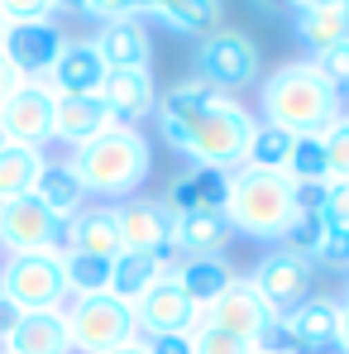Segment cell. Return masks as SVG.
<instances>
[{
  "mask_svg": "<svg viewBox=\"0 0 349 354\" xmlns=\"http://www.w3.org/2000/svg\"><path fill=\"white\" fill-rule=\"evenodd\" d=\"M101 101L115 124H139L158 111V86L149 67H129V72H106L101 82Z\"/></svg>",
  "mask_w": 349,
  "mask_h": 354,
  "instance_id": "obj_16",
  "label": "cell"
},
{
  "mask_svg": "<svg viewBox=\"0 0 349 354\" xmlns=\"http://www.w3.org/2000/svg\"><path fill=\"white\" fill-rule=\"evenodd\" d=\"M5 144H10V139H5V129H0V149H5Z\"/></svg>",
  "mask_w": 349,
  "mask_h": 354,
  "instance_id": "obj_50",
  "label": "cell"
},
{
  "mask_svg": "<svg viewBox=\"0 0 349 354\" xmlns=\"http://www.w3.org/2000/svg\"><path fill=\"white\" fill-rule=\"evenodd\" d=\"M316 268L306 263V259H296V254H287V249H273V254H263L258 263H254V273H249V288L258 292V301L283 321V316H292L306 297H311V278Z\"/></svg>",
  "mask_w": 349,
  "mask_h": 354,
  "instance_id": "obj_8",
  "label": "cell"
},
{
  "mask_svg": "<svg viewBox=\"0 0 349 354\" xmlns=\"http://www.w3.org/2000/svg\"><path fill=\"white\" fill-rule=\"evenodd\" d=\"M53 91L44 82H24L5 106H0V129L10 144H24V149H44L53 139Z\"/></svg>",
  "mask_w": 349,
  "mask_h": 354,
  "instance_id": "obj_12",
  "label": "cell"
},
{
  "mask_svg": "<svg viewBox=\"0 0 349 354\" xmlns=\"http://www.w3.org/2000/svg\"><path fill=\"white\" fill-rule=\"evenodd\" d=\"M263 124H278L287 134H326L340 115V91L316 72V62H283L258 86Z\"/></svg>",
  "mask_w": 349,
  "mask_h": 354,
  "instance_id": "obj_2",
  "label": "cell"
},
{
  "mask_svg": "<svg viewBox=\"0 0 349 354\" xmlns=\"http://www.w3.org/2000/svg\"><path fill=\"white\" fill-rule=\"evenodd\" d=\"M292 139H296V134L278 129V124H258V129H254V139H249L244 168H263V173H287Z\"/></svg>",
  "mask_w": 349,
  "mask_h": 354,
  "instance_id": "obj_32",
  "label": "cell"
},
{
  "mask_svg": "<svg viewBox=\"0 0 349 354\" xmlns=\"http://www.w3.org/2000/svg\"><path fill=\"white\" fill-rule=\"evenodd\" d=\"M0 15L10 24H29V19H53V5L48 0H0Z\"/></svg>",
  "mask_w": 349,
  "mask_h": 354,
  "instance_id": "obj_39",
  "label": "cell"
},
{
  "mask_svg": "<svg viewBox=\"0 0 349 354\" xmlns=\"http://www.w3.org/2000/svg\"><path fill=\"white\" fill-rule=\"evenodd\" d=\"M0 354H72L62 311H24L0 340Z\"/></svg>",
  "mask_w": 349,
  "mask_h": 354,
  "instance_id": "obj_20",
  "label": "cell"
},
{
  "mask_svg": "<svg viewBox=\"0 0 349 354\" xmlns=\"http://www.w3.org/2000/svg\"><path fill=\"white\" fill-rule=\"evenodd\" d=\"M321 216L330 221V225H340V230H349V177H330L326 187H321Z\"/></svg>",
  "mask_w": 349,
  "mask_h": 354,
  "instance_id": "obj_36",
  "label": "cell"
},
{
  "mask_svg": "<svg viewBox=\"0 0 349 354\" xmlns=\"http://www.w3.org/2000/svg\"><path fill=\"white\" fill-rule=\"evenodd\" d=\"M86 15L101 19V24H111V19H134L129 0H86Z\"/></svg>",
  "mask_w": 349,
  "mask_h": 354,
  "instance_id": "obj_40",
  "label": "cell"
},
{
  "mask_svg": "<svg viewBox=\"0 0 349 354\" xmlns=\"http://www.w3.org/2000/svg\"><path fill=\"white\" fill-rule=\"evenodd\" d=\"M101 82H106V62L91 39H67L53 72L44 77V86L53 96H101Z\"/></svg>",
  "mask_w": 349,
  "mask_h": 354,
  "instance_id": "obj_15",
  "label": "cell"
},
{
  "mask_svg": "<svg viewBox=\"0 0 349 354\" xmlns=\"http://www.w3.org/2000/svg\"><path fill=\"white\" fill-rule=\"evenodd\" d=\"M225 91H216V86H206V82H182L168 91V101H158V129H163V139L173 144L177 153L187 149V134H191V124L206 115L216 101H220Z\"/></svg>",
  "mask_w": 349,
  "mask_h": 354,
  "instance_id": "obj_17",
  "label": "cell"
},
{
  "mask_svg": "<svg viewBox=\"0 0 349 354\" xmlns=\"http://www.w3.org/2000/svg\"><path fill=\"white\" fill-rule=\"evenodd\" d=\"M115 225L124 249H144V254H173V216L163 201L149 196H124L115 206Z\"/></svg>",
  "mask_w": 349,
  "mask_h": 354,
  "instance_id": "obj_14",
  "label": "cell"
},
{
  "mask_svg": "<svg viewBox=\"0 0 349 354\" xmlns=\"http://www.w3.org/2000/svg\"><path fill=\"white\" fill-rule=\"evenodd\" d=\"M335 345H340V350L349 354V301L340 306V330H335Z\"/></svg>",
  "mask_w": 349,
  "mask_h": 354,
  "instance_id": "obj_44",
  "label": "cell"
},
{
  "mask_svg": "<svg viewBox=\"0 0 349 354\" xmlns=\"http://www.w3.org/2000/svg\"><path fill=\"white\" fill-rule=\"evenodd\" d=\"M187 340H191V354H254L249 340L225 335V330H216V326H206V321H196V326L187 330Z\"/></svg>",
  "mask_w": 349,
  "mask_h": 354,
  "instance_id": "obj_34",
  "label": "cell"
},
{
  "mask_svg": "<svg viewBox=\"0 0 349 354\" xmlns=\"http://www.w3.org/2000/svg\"><path fill=\"white\" fill-rule=\"evenodd\" d=\"M111 354H144V340H134V345H120V350H111Z\"/></svg>",
  "mask_w": 349,
  "mask_h": 354,
  "instance_id": "obj_47",
  "label": "cell"
},
{
  "mask_svg": "<svg viewBox=\"0 0 349 354\" xmlns=\"http://www.w3.org/2000/svg\"><path fill=\"white\" fill-rule=\"evenodd\" d=\"M287 321V335H292V354H321L335 345V330H340V301L330 297H306Z\"/></svg>",
  "mask_w": 349,
  "mask_h": 354,
  "instance_id": "obj_18",
  "label": "cell"
},
{
  "mask_svg": "<svg viewBox=\"0 0 349 354\" xmlns=\"http://www.w3.org/2000/svg\"><path fill=\"white\" fill-rule=\"evenodd\" d=\"M316 263H326V268H349V230L326 225V239H321V249H316Z\"/></svg>",
  "mask_w": 349,
  "mask_h": 354,
  "instance_id": "obj_38",
  "label": "cell"
},
{
  "mask_svg": "<svg viewBox=\"0 0 349 354\" xmlns=\"http://www.w3.org/2000/svg\"><path fill=\"white\" fill-rule=\"evenodd\" d=\"M321 5H345L349 10V0H292V10H321Z\"/></svg>",
  "mask_w": 349,
  "mask_h": 354,
  "instance_id": "obj_45",
  "label": "cell"
},
{
  "mask_svg": "<svg viewBox=\"0 0 349 354\" xmlns=\"http://www.w3.org/2000/svg\"><path fill=\"white\" fill-rule=\"evenodd\" d=\"M301 192L287 173H263V168H234L225 192V221L244 239H283L296 221Z\"/></svg>",
  "mask_w": 349,
  "mask_h": 354,
  "instance_id": "obj_3",
  "label": "cell"
},
{
  "mask_svg": "<svg viewBox=\"0 0 349 354\" xmlns=\"http://www.w3.org/2000/svg\"><path fill=\"white\" fill-rule=\"evenodd\" d=\"M296 39L306 48L330 53L335 44H349V10L345 5H321V10H296Z\"/></svg>",
  "mask_w": 349,
  "mask_h": 354,
  "instance_id": "obj_29",
  "label": "cell"
},
{
  "mask_svg": "<svg viewBox=\"0 0 349 354\" xmlns=\"http://www.w3.org/2000/svg\"><path fill=\"white\" fill-rule=\"evenodd\" d=\"M34 196L58 216L62 225L86 206V187H82V177L72 173V163H44V173L34 182Z\"/></svg>",
  "mask_w": 349,
  "mask_h": 354,
  "instance_id": "obj_28",
  "label": "cell"
},
{
  "mask_svg": "<svg viewBox=\"0 0 349 354\" xmlns=\"http://www.w3.org/2000/svg\"><path fill=\"white\" fill-rule=\"evenodd\" d=\"M173 278L182 283V292L191 297V306L206 311V306L234 283V268H230L225 254H196V259H182V263H177Z\"/></svg>",
  "mask_w": 349,
  "mask_h": 354,
  "instance_id": "obj_26",
  "label": "cell"
},
{
  "mask_svg": "<svg viewBox=\"0 0 349 354\" xmlns=\"http://www.w3.org/2000/svg\"><path fill=\"white\" fill-rule=\"evenodd\" d=\"M44 149H24V144H5L0 149V201H15V196H29L34 182L44 173Z\"/></svg>",
  "mask_w": 349,
  "mask_h": 354,
  "instance_id": "obj_30",
  "label": "cell"
},
{
  "mask_svg": "<svg viewBox=\"0 0 349 354\" xmlns=\"http://www.w3.org/2000/svg\"><path fill=\"white\" fill-rule=\"evenodd\" d=\"M91 44H96V53L106 62V72L149 67V58H153V44H149L144 19H111V24H101V34Z\"/></svg>",
  "mask_w": 349,
  "mask_h": 354,
  "instance_id": "obj_22",
  "label": "cell"
},
{
  "mask_svg": "<svg viewBox=\"0 0 349 354\" xmlns=\"http://www.w3.org/2000/svg\"><path fill=\"white\" fill-rule=\"evenodd\" d=\"M72 173L82 177L86 196H111V201H124L144 187V177L153 168V149L144 139V129L134 124H111L101 129L96 139L77 144L72 149Z\"/></svg>",
  "mask_w": 349,
  "mask_h": 354,
  "instance_id": "obj_1",
  "label": "cell"
},
{
  "mask_svg": "<svg viewBox=\"0 0 349 354\" xmlns=\"http://www.w3.org/2000/svg\"><path fill=\"white\" fill-rule=\"evenodd\" d=\"M201 321H206V326H216V330H225V335L249 340V345L258 350V335H263L278 316L258 301V292L249 288V278H234L230 288H225V292L206 306V316H201Z\"/></svg>",
  "mask_w": 349,
  "mask_h": 354,
  "instance_id": "obj_13",
  "label": "cell"
},
{
  "mask_svg": "<svg viewBox=\"0 0 349 354\" xmlns=\"http://www.w3.org/2000/svg\"><path fill=\"white\" fill-rule=\"evenodd\" d=\"M254 354H263V350H254Z\"/></svg>",
  "mask_w": 349,
  "mask_h": 354,
  "instance_id": "obj_51",
  "label": "cell"
},
{
  "mask_svg": "<svg viewBox=\"0 0 349 354\" xmlns=\"http://www.w3.org/2000/svg\"><path fill=\"white\" fill-rule=\"evenodd\" d=\"M321 139H326V173L330 177H349V115L345 111L330 120V129H326Z\"/></svg>",
  "mask_w": 349,
  "mask_h": 354,
  "instance_id": "obj_35",
  "label": "cell"
},
{
  "mask_svg": "<svg viewBox=\"0 0 349 354\" xmlns=\"http://www.w3.org/2000/svg\"><path fill=\"white\" fill-rule=\"evenodd\" d=\"M15 321H19V311H15V301H5V297H0V340H5V335L15 330Z\"/></svg>",
  "mask_w": 349,
  "mask_h": 354,
  "instance_id": "obj_43",
  "label": "cell"
},
{
  "mask_svg": "<svg viewBox=\"0 0 349 354\" xmlns=\"http://www.w3.org/2000/svg\"><path fill=\"white\" fill-rule=\"evenodd\" d=\"M163 273H173V254H144V249H124L120 259H111V288L106 292L120 297L124 306H134Z\"/></svg>",
  "mask_w": 349,
  "mask_h": 354,
  "instance_id": "obj_24",
  "label": "cell"
},
{
  "mask_svg": "<svg viewBox=\"0 0 349 354\" xmlns=\"http://www.w3.org/2000/svg\"><path fill=\"white\" fill-rule=\"evenodd\" d=\"M62 273H67V292L72 297H96L111 288V259H91V254L67 249L62 254Z\"/></svg>",
  "mask_w": 349,
  "mask_h": 354,
  "instance_id": "obj_33",
  "label": "cell"
},
{
  "mask_svg": "<svg viewBox=\"0 0 349 354\" xmlns=\"http://www.w3.org/2000/svg\"><path fill=\"white\" fill-rule=\"evenodd\" d=\"M196 321H201V311L191 306V297L182 292V283H177L173 273H163L149 292L134 301L139 340H149V335H187Z\"/></svg>",
  "mask_w": 349,
  "mask_h": 354,
  "instance_id": "obj_10",
  "label": "cell"
},
{
  "mask_svg": "<svg viewBox=\"0 0 349 354\" xmlns=\"http://www.w3.org/2000/svg\"><path fill=\"white\" fill-rule=\"evenodd\" d=\"M62 321H67V340H72L77 354H111L120 345H134L139 340L134 306H124L111 292L72 297V306H62Z\"/></svg>",
  "mask_w": 349,
  "mask_h": 354,
  "instance_id": "obj_6",
  "label": "cell"
},
{
  "mask_svg": "<svg viewBox=\"0 0 349 354\" xmlns=\"http://www.w3.org/2000/svg\"><path fill=\"white\" fill-rule=\"evenodd\" d=\"M263 5H268V10H283V5H292V0H263Z\"/></svg>",
  "mask_w": 349,
  "mask_h": 354,
  "instance_id": "obj_48",
  "label": "cell"
},
{
  "mask_svg": "<svg viewBox=\"0 0 349 354\" xmlns=\"http://www.w3.org/2000/svg\"><path fill=\"white\" fill-rule=\"evenodd\" d=\"M254 129H258V120L249 115L239 101L230 96H220L206 115L191 124V134H187V149H182V158H191L196 168H216V173H234L239 163H244V153H249V139H254Z\"/></svg>",
  "mask_w": 349,
  "mask_h": 354,
  "instance_id": "obj_4",
  "label": "cell"
},
{
  "mask_svg": "<svg viewBox=\"0 0 349 354\" xmlns=\"http://www.w3.org/2000/svg\"><path fill=\"white\" fill-rule=\"evenodd\" d=\"M53 10H72V15H86V0H48Z\"/></svg>",
  "mask_w": 349,
  "mask_h": 354,
  "instance_id": "obj_46",
  "label": "cell"
},
{
  "mask_svg": "<svg viewBox=\"0 0 349 354\" xmlns=\"http://www.w3.org/2000/svg\"><path fill=\"white\" fill-rule=\"evenodd\" d=\"M62 244V221L29 192L15 201H0V254H39Z\"/></svg>",
  "mask_w": 349,
  "mask_h": 354,
  "instance_id": "obj_9",
  "label": "cell"
},
{
  "mask_svg": "<svg viewBox=\"0 0 349 354\" xmlns=\"http://www.w3.org/2000/svg\"><path fill=\"white\" fill-rule=\"evenodd\" d=\"M225 192H230V173L216 168H187L168 187V196H158L168 206V216H191V211H225Z\"/></svg>",
  "mask_w": 349,
  "mask_h": 354,
  "instance_id": "obj_21",
  "label": "cell"
},
{
  "mask_svg": "<svg viewBox=\"0 0 349 354\" xmlns=\"http://www.w3.org/2000/svg\"><path fill=\"white\" fill-rule=\"evenodd\" d=\"M129 10H134V19L153 15L168 29L191 34V39H206L220 29V0H129Z\"/></svg>",
  "mask_w": 349,
  "mask_h": 354,
  "instance_id": "obj_23",
  "label": "cell"
},
{
  "mask_svg": "<svg viewBox=\"0 0 349 354\" xmlns=\"http://www.w3.org/2000/svg\"><path fill=\"white\" fill-rule=\"evenodd\" d=\"M5 29H10V19H5V15H0V39H5Z\"/></svg>",
  "mask_w": 349,
  "mask_h": 354,
  "instance_id": "obj_49",
  "label": "cell"
},
{
  "mask_svg": "<svg viewBox=\"0 0 349 354\" xmlns=\"http://www.w3.org/2000/svg\"><path fill=\"white\" fill-rule=\"evenodd\" d=\"M196 67H201V82L216 86V91H230V86H254L263 77V62H258V44L239 29H216L201 39L196 48Z\"/></svg>",
  "mask_w": 349,
  "mask_h": 354,
  "instance_id": "obj_7",
  "label": "cell"
},
{
  "mask_svg": "<svg viewBox=\"0 0 349 354\" xmlns=\"http://www.w3.org/2000/svg\"><path fill=\"white\" fill-rule=\"evenodd\" d=\"M287 177L296 182V192H321L330 182V173H326V139L321 134H296L292 139Z\"/></svg>",
  "mask_w": 349,
  "mask_h": 354,
  "instance_id": "obj_31",
  "label": "cell"
},
{
  "mask_svg": "<svg viewBox=\"0 0 349 354\" xmlns=\"http://www.w3.org/2000/svg\"><path fill=\"white\" fill-rule=\"evenodd\" d=\"M115 120L106 111V101L101 96H58L53 101V139H67L72 149L77 144H86V139H96L101 129H111Z\"/></svg>",
  "mask_w": 349,
  "mask_h": 354,
  "instance_id": "obj_25",
  "label": "cell"
},
{
  "mask_svg": "<svg viewBox=\"0 0 349 354\" xmlns=\"http://www.w3.org/2000/svg\"><path fill=\"white\" fill-rule=\"evenodd\" d=\"M62 29L53 19H29V24H10L5 39H0V53L10 58V67L24 77V82H44L53 72V62L62 53Z\"/></svg>",
  "mask_w": 349,
  "mask_h": 354,
  "instance_id": "obj_11",
  "label": "cell"
},
{
  "mask_svg": "<svg viewBox=\"0 0 349 354\" xmlns=\"http://www.w3.org/2000/svg\"><path fill=\"white\" fill-rule=\"evenodd\" d=\"M0 297L15 301V311H62L67 306V273H62V249L39 254H5L0 259Z\"/></svg>",
  "mask_w": 349,
  "mask_h": 354,
  "instance_id": "obj_5",
  "label": "cell"
},
{
  "mask_svg": "<svg viewBox=\"0 0 349 354\" xmlns=\"http://www.w3.org/2000/svg\"><path fill=\"white\" fill-rule=\"evenodd\" d=\"M62 239L77 254H91V259H120L124 254V239H120V225H115V206H82L62 225Z\"/></svg>",
  "mask_w": 349,
  "mask_h": 354,
  "instance_id": "obj_19",
  "label": "cell"
},
{
  "mask_svg": "<svg viewBox=\"0 0 349 354\" xmlns=\"http://www.w3.org/2000/svg\"><path fill=\"white\" fill-rule=\"evenodd\" d=\"M225 239H230V221H225V211L173 216V249H182L187 259H196V254H220Z\"/></svg>",
  "mask_w": 349,
  "mask_h": 354,
  "instance_id": "obj_27",
  "label": "cell"
},
{
  "mask_svg": "<svg viewBox=\"0 0 349 354\" xmlns=\"http://www.w3.org/2000/svg\"><path fill=\"white\" fill-rule=\"evenodd\" d=\"M19 86H24V77H19V72L10 67V58L0 53V106H5V101H10V96H15Z\"/></svg>",
  "mask_w": 349,
  "mask_h": 354,
  "instance_id": "obj_42",
  "label": "cell"
},
{
  "mask_svg": "<svg viewBox=\"0 0 349 354\" xmlns=\"http://www.w3.org/2000/svg\"><path fill=\"white\" fill-rule=\"evenodd\" d=\"M144 354H191V340L187 335H149Z\"/></svg>",
  "mask_w": 349,
  "mask_h": 354,
  "instance_id": "obj_41",
  "label": "cell"
},
{
  "mask_svg": "<svg viewBox=\"0 0 349 354\" xmlns=\"http://www.w3.org/2000/svg\"><path fill=\"white\" fill-rule=\"evenodd\" d=\"M316 72L335 86V91H349V44H335L330 53L316 58Z\"/></svg>",
  "mask_w": 349,
  "mask_h": 354,
  "instance_id": "obj_37",
  "label": "cell"
}]
</instances>
